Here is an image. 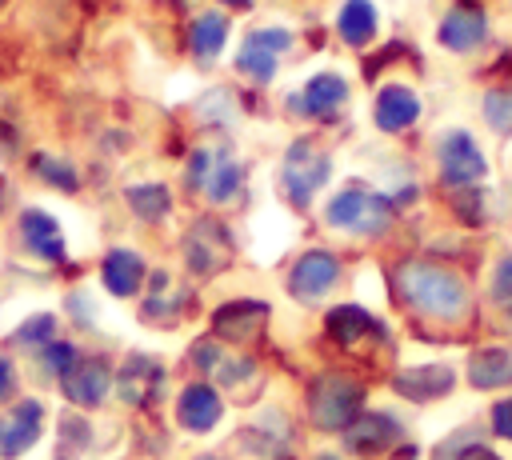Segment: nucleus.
I'll return each instance as SVG.
<instances>
[{
	"label": "nucleus",
	"instance_id": "obj_1",
	"mask_svg": "<svg viewBox=\"0 0 512 460\" xmlns=\"http://www.w3.org/2000/svg\"><path fill=\"white\" fill-rule=\"evenodd\" d=\"M396 288L404 296V304L420 316L432 320H460L468 312V288L460 276H452L448 268L432 264V260H408L396 272Z\"/></svg>",
	"mask_w": 512,
	"mask_h": 460
},
{
	"label": "nucleus",
	"instance_id": "obj_2",
	"mask_svg": "<svg viewBox=\"0 0 512 460\" xmlns=\"http://www.w3.org/2000/svg\"><path fill=\"white\" fill-rule=\"evenodd\" d=\"M324 220L340 232H352V236H376L392 224V200L356 184V188H344L328 200Z\"/></svg>",
	"mask_w": 512,
	"mask_h": 460
},
{
	"label": "nucleus",
	"instance_id": "obj_3",
	"mask_svg": "<svg viewBox=\"0 0 512 460\" xmlns=\"http://www.w3.org/2000/svg\"><path fill=\"white\" fill-rule=\"evenodd\" d=\"M360 400H364V388L340 372H328L312 384L308 392V408H312V420L328 432H340L348 428L356 416H360Z\"/></svg>",
	"mask_w": 512,
	"mask_h": 460
},
{
	"label": "nucleus",
	"instance_id": "obj_4",
	"mask_svg": "<svg viewBox=\"0 0 512 460\" xmlns=\"http://www.w3.org/2000/svg\"><path fill=\"white\" fill-rule=\"evenodd\" d=\"M328 172H332V164H328V156L312 144V140H296L288 152H284V168H280V184H284V192H288V200L292 204H308L324 184H328Z\"/></svg>",
	"mask_w": 512,
	"mask_h": 460
},
{
	"label": "nucleus",
	"instance_id": "obj_5",
	"mask_svg": "<svg viewBox=\"0 0 512 460\" xmlns=\"http://www.w3.org/2000/svg\"><path fill=\"white\" fill-rule=\"evenodd\" d=\"M188 188H200L212 204H224L240 188V164L232 152H192L188 160Z\"/></svg>",
	"mask_w": 512,
	"mask_h": 460
},
{
	"label": "nucleus",
	"instance_id": "obj_6",
	"mask_svg": "<svg viewBox=\"0 0 512 460\" xmlns=\"http://www.w3.org/2000/svg\"><path fill=\"white\" fill-rule=\"evenodd\" d=\"M440 176L452 188H472L476 180L488 176V160L468 132H448L440 140Z\"/></svg>",
	"mask_w": 512,
	"mask_h": 460
},
{
	"label": "nucleus",
	"instance_id": "obj_7",
	"mask_svg": "<svg viewBox=\"0 0 512 460\" xmlns=\"http://www.w3.org/2000/svg\"><path fill=\"white\" fill-rule=\"evenodd\" d=\"M184 260H188V268L196 276L220 272L228 264V232H224V224L212 220V216H200L184 236Z\"/></svg>",
	"mask_w": 512,
	"mask_h": 460
},
{
	"label": "nucleus",
	"instance_id": "obj_8",
	"mask_svg": "<svg viewBox=\"0 0 512 460\" xmlns=\"http://www.w3.org/2000/svg\"><path fill=\"white\" fill-rule=\"evenodd\" d=\"M336 276H340L336 256H332V252L312 248V252H304V256L292 264V272H288V292H292L296 300H304V304H316L320 296H328V292H332Z\"/></svg>",
	"mask_w": 512,
	"mask_h": 460
},
{
	"label": "nucleus",
	"instance_id": "obj_9",
	"mask_svg": "<svg viewBox=\"0 0 512 460\" xmlns=\"http://www.w3.org/2000/svg\"><path fill=\"white\" fill-rule=\"evenodd\" d=\"M288 44H292V32L288 28H260V32H252L244 40V48L236 56V68L244 76L260 80V84H268L276 76V56L288 52Z\"/></svg>",
	"mask_w": 512,
	"mask_h": 460
},
{
	"label": "nucleus",
	"instance_id": "obj_10",
	"mask_svg": "<svg viewBox=\"0 0 512 460\" xmlns=\"http://www.w3.org/2000/svg\"><path fill=\"white\" fill-rule=\"evenodd\" d=\"M40 420H44V408L36 400H20L12 412H4L0 416V456L4 460L24 456L40 440Z\"/></svg>",
	"mask_w": 512,
	"mask_h": 460
},
{
	"label": "nucleus",
	"instance_id": "obj_11",
	"mask_svg": "<svg viewBox=\"0 0 512 460\" xmlns=\"http://www.w3.org/2000/svg\"><path fill=\"white\" fill-rule=\"evenodd\" d=\"M392 384H396L400 396H408V400H416V404H428V400L448 396L452 384H456V376H452L448 364H420V368H404Z\"/></svg>",
	"mask_w": 512,
	"mask_h": 460
},
{
	"label": "nucleus",
	"instance_id": "obj_12",
	"mask_svg": "<svg viewBox=\"0 0 512 460\" xmlns=\"http://www.w3.org/2000/svg\"><path fill=\"white\" fill-rule=\"evenodd\" d=\"M264 312H268V304H256V300H232V304H220V308H216L212 328H216L228 344H248V340L260 332Z\"/></svg>",
	"mask_w": 512,
	"mask_h": 460
},
{
	"label": "nucleus",
	"instance_id": "obj_13",
	"mask_svg": "<svg viewBox=\"0 0 512 460\" xmlns=\"http://www.w3.org/2000/svg\"><path fill=\"white\" fill-rule=\"evenodd\" d=\"M60 380H64V396H68L72 404H84V408L100 404L104 392H108V384H112L108 364L96 360V356H92V360H76Z\"/></svg>",
	"mask_w": 512,
	"mask_h": 460
},
{
	"label": "nucleus",
	"instance_id": "obj_14",
	"mask_svg": "<svg viewBox=\"0 0 512 460\" xmlns=\"http://www.w3.org/2000/svg\"><path fill=\"white\" fill-rule=\"evenodd\" d=\"M116 384H120V396L128 404H152L160 396V388H164V368L156 360H148V356H128L120 376H116Z\"/></svg>",
	"mask_w": 512,
	"mask_h": 460
},
{
	"label": "nucleus",
	"instance_id": "obj_15",
	"mask_svg": "<svg viewBox=\"0 0 512 460\" xmlns=\"http://www.w3.org/2000/svg\"><path fill=\"white\" fill-rule=\"evenodd\" d=\"M392 440H400V424L384 412H360L344 428V444L356 448V452H384Z\"/></svg>",
	"mask_w": 512,
	"mask_h": 460
},
{
	"label": "nucleus",
	"instance_id": "obj_16",
	"mask_svg": "<svg viewBox=\"0 0 512 460\" xmlns=\"http://www.w3.org/2000/svg\"><path fill=\"white\" fill-rule=\"evenodd\" d=\"M220 412H224V404H220V396H216L208 384H188V388L180 392L176 416H180V424H184L188 432H208V428L220 420Z\"/></svg>",
	"mask_w": 512,
	"mask_h": 460
},
{
	"label": "nucleus",
	"instance_id": "obj_17",
	"mask_svg": "<svg viewBox=\"0 0 512 460\" xmlns=\"http://www.w3.org/2000/svg\"><path fill=\"white\" fill-rule=\"evenodd\" d=\"M488 24H484V12L480 8H452L444 20H440V44L452 48V52H468L484 40Z\"/></svg>",
	"mask_w": 512,
	"mask_h": 460
},
{
	"label": "nucleus",
	"instance_id": "obj_18",
	"mask_svg": "<svg viewBox=\"0 0 512 460\" xmlns=\"http://www.w3.org/2000/svg\"><path fill=\"white\" fill-rule=\"evenodd\" d=\"M416 116H420V100H416L412 88H404V84H384L380 88V96H376V124L384 132H400Z\"/></svg>",
	"mask_w": 512,
	"mask_h": 460
},
{
	"label": "nucleus",
	"instance_id": "obj_19",
	"mask_svg": "<svg viewBox=\"0 0 512 460\" xmlns=\"http://www.w3.org/2000/svg\"><path fill=\"white\" fill-rule=\"evenodd\" d=\"M20 236H24V244H28L40 260H64V236H60V228H56V220H52L48 212L28 208V212L20 216Z\"/></svg>",
	"mask_w": 512,
	"mask_h": 460
},
{
	"label": "nucleus",
	"instance_id": "obj_20",
	"mask_svg": "<svg viewBox=\"0 0 512 460\" xmlns=\"http://www.w3.org/2000/svg\"><path fill=\"white\" fill-rule=\"evenodd\" d=\"M140 280H144V260L132 252V248H112L104 256V288L112 296H132L140 292Z\"/></svg>",
	"mask_w": 512,
	"mask_h": 460
},
{
	"label": "nucleus",
	"instance_id": "obj_21",
	"mask_svg": "<svg viewBox=\"0 0 512 460\" xmlns=\"http://www.w3.org/2000/svg\"><path fill=\"white\" fill-rule=\"evenodd\" d=\"M348 100V84H344V76H336V72H320V76H312L308 84H304V96L296 100L304 112H312V116H332L340 104Z\"/></svg>",
	"mask_w": 512,
	"mask_h": 460
},
{
	"label": "nucleus",
	"instance_id": "obj_22",
	"mask_svg": "<svg viewBox=\"0 0 512 460\" xmlns=\"http://www.w3.org/2000/svg\"><path fill=\"white\" fill-rule=\"evenodd\" d=\"M324 324H328V336L340 340V344H348V348L360 344V340L372 336V332H376V336L384 332V328L372 320V312H364V308H356V304H340V308H332Z\"/></svg>",
	"mask_w": 512,
	"mask_h": 460
},
{
	"label": "nucleus",
	"instance_id": "obj_23",
	"mask_svg": "<svg viewBox=\"0 0 512 460\" xmlns=\"http://www.w3.org/2000/svg\"><path fill=\"white\" fill-rule=\"evenodd\" d=\"M472 388H504L512 384V348H484L468 360Z\"/></svg>",
	"mask_w": 512,
	"mask_h": 460
},
{
	"label": "nucleus",
	"instance_id": "obj_24",
	"mask_svg": "<svg viewBox=\"0 0 512 460\" xmlns=\"http://www.w3.org/2000/svg\"><path fill=\"white\" fill-rule=\"evenodd\" d=\"M336 28H340L344 44L360 48V44H368L376 36V8L368 0H344V8L336 16Z\"/></svg>",
	"mask_w": 512,
	"mask_h": 460
},
{
	"label": "nucleus",
	"instance_id": "obj_25",
	"mask_svg": "<svg viewBox=\"0 0 512 460\" xmlns=\"http://www.w3.org/2000/svg\"><path fill=\"white\" fill-rule=\"evenodd\" d=\"M224 40H228V20L220 12H204L192 20V52L200 60H212L224 48Z\"/></svg>",
	"mask_w": 512,
	"mask_h": 460
},
{
	"label": "nucleus",
	"instance_id": "obj_26",
	"mask_svg": "<svg viewBox=\"0 0 512 460\" xmlns=\"http://www.w3.org/2000/svg\"><path fill=\"white\" fill-rule=\"evenodd\" d=\"M128 204H132L136 216L160 220V216L172 208V196H168L164 184H132V188H128Z\"/></svg>",
	"mask_w": 512,
	"mask_h": 460
},
{
	"label": "nucleus",
	"instance_id": "obj_27",
	"mask_svg": "<svg viewBox=\"0 0 512 460\" xmlns=\"http://www.w3.org/2000/svg\"><path fill=\"white\" fill-rule=\"evenodd\" d=\"M32 168H36V176H44L48 184H56V188H64V192H72L76 188V172H72V164H64V160H56V156H36L32 160Z\"/></svg>",
	"mask_w": 512,
	"mask_h": 460
},
{
	"label": "nucleus",
	"instance_id": "obj_28",
	"mask_svg": "<svg viewBox=\"0 0 512 460\" xmlns=\"http://www.w3.org/2000/svg\"><path fill=\"white\" fill-rule=\"evenodd\" d=\"M484 120L496 128V132H508L512 128V92L496 88L484 96Z\"/></svg>",
	"mask_w": 512,
	"mask_h": 460
},
{
	"label": "nucleus",
	"instance_id": "obj_29",
	"mask_svg": "<svg viewBox=\"0 0 512 460\" xmlns=\"http://www.w3.org/2000/svg\"><path fill=\"white\" fill-rule=\"evenodd\" d=\"M492 300L512 316V256H504L492 272Z\"/></svg>",
	"mask_w": 512,
	"mask_h": 460
},
{
	"label": "nucleus",
	"instance_id": "obj_30",
	"mask_svg": "<svg viewBox=\"0 0 512 460\" xmlns=\"http://www.w3.org/2000/svg\"><path fill=\"white\" fill-rule=\"evenodd\" d=\"M52 328H56V320H52L48 312H40V316H32V320H24V324L16 328V340H20V344H48Z\"/></svg>",
	"mask_w": 512,
	"mask_h": 460
},
{
	"label": "nucleus",
	"instance_id": "obj_31",
	"mask_svg": "<svg viewBox=\"0 0 512 460\" xmlns=\"http://www.w3.org/2000/svg\"><path fill=\"white\" fill-rule=\"evenodd\" d=\"M200 116H204V120H216V124H220V120H232V116H236V112H232V96L216 88L212 96H204V104H200Z\"/></svg>",
	"mask_w": 512,
	"mask_h": 460
},
{
	"label": "nucleus",
	"instance_id": "obj_32",
	"mask_svg": "<svg viewBox=\"0 0 512 460\" xmlns=\"http://www.w3.org/2000/svg\"><path fill=\"white\" fill-rule=\"evenodd\" d=\"M72 364H76V352H72V344H48V348H44V368H48V372L64 376Z\"/></svg>",
	"mask_w": 512,
	"mask_h": 460
},
{
	"label": "nucleus",
	"instance_id": "obj_33",
	"mask_svg": "<svg viewBox=\"0 0 512 460\" xmlns=\"http://www.w3.org/2000/svg\"><path fill=\"white\" fill-rule=\"evenodd\" d=\"M492 428H496V436L512 440V400H500V404L492 408Z\"/></svg>",
	"mask_w": 512,
	"mask_h": 460
},
{
	"label": "nucleus",
	"instance_id": "obj_34",
	"mask_svg": "<svg viewBox=\"0 0 512 460\" xmlns=\"http://www.w3.org/2000/svg\"><path fill=\"white\" fill-rule=\"evenodd\" d=\"M60 432H64V436H72L68 444H84V436H88V424H84V420H76V416H64Z\"/></svg>",
	"mask_w": 512,
	"mask_h": 460
},
{
	"label": "nucleus",
	"instance_id": "obj_35",
	"mask_svg": "<svg viewBox=\"0 0 512 460\" xmlns=\"http://www.w3.org/2000/svg\"><path fill=\"white\" fill-rule=\"evenodd\" d=\"M12 384H16V372H12V364L0 356V400L12 396Z\"/></svg>",
	"mask_w": 512,
	"mask_h": 460
},
{
	"label": "nucleus",
	"instance_id": "obj_36",
	"mask_svg": "<svg viewBox=\"0 0 512 460\" xmlns=\"http://www.w3.org/2000/svg\"><path fill=\"white\" fill-rule=\"evenodd\" d=\"M460 460H500V456H496V452H488V448H468Z\"/></svg>",
	"mask_w": 512,
	"mask_h": 460
},
{
	"label": "nucleus",
	"instance_id": "obj_37",
	"mask_svg": "<svg viewBox=\"0 0 512 460\" xmlns=\"http://www.w3.org/2000/svg\"><path fill=\"white\" fill-rule=\"evenodd\" d=\"M224 4H248V0H224Z\"/></svg>",
	"mask_w": 512,
	"mask_h": 460
},
{
	"label": "nucleus",
	"instance_id": "obj_38",
	"mask_svg": "<svg viewBox=\"0 0 512 460\" xmlns=\"http://www.w3.org/2000/svg\"><path fill=\"white\" fill-rule=\"evenodd\" d=\"M200 460H216V456H200Z\"/></svg>",
	"mask_w": 512,
	"mask_h": 460
},
{
	"label": "nucleus",
	"instance_id": "obj_39",
	"mask_svg": "<svg viewBox=\"0 0 512 460\" xmlns=\"http://www.w3.org/2000/svg\"><path fill=\"white\" fill-rule=\"evenodd\" d=\"M324 460H332V456H324Z\"/></svg>",
	"mask_w": 512,
	"mask_h": 460
},
{
	"label": "nucleus",
	"instance_id": "obj_40",
	"mask_svg": "<svg viewBox=\"0 0 512 460\" xmlns=\"http://www.w3.org/2000/svg\"><path fill=\"white\" fill-rule=\"evenodd\" d=\"M0 4H4V0H0Z\"/></svg>",
	"mask_w": 512,
	"mask_h": 460
}]
</instances>
